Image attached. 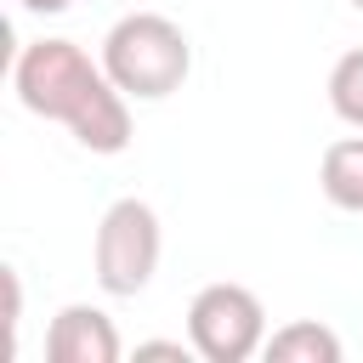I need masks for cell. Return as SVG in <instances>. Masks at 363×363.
Here are the masks:
<instances>
[{"instance_id": "obj_10", "label": "cell", "mask_w": 363, "mask_h": 363, "mask_svg": "<svg viewBox=\"0 0 363 363\" xmlns=\"http://www.w3.org/2000/svg\"><path fill=\"white\" fill-rule=\"evenodd\" d=\"M187 352H193V340H187V346H182V340H142V346H136V357H187Z\"/></svg>"}, {"instance_id": "obj_11", "label": "cell", "mask_w": 363, "mask_h": 363, "mask_svg": "<svg viewBox=\"0 0 363 363\" xmlns=\"http://www.w3.org/2000/svg\"><path fill=\"white\" fill-rule=\"evenodd\" d=\"M23 11H34V17H57V11H68L74 0H17Z\"/></svg>"}, {"instance_id": "obj_3", "label": "cell", "mask_w": 363, "mask_h": 363, "mask_svg": "<svg viewBox=\"0 0 363 363\" xmlns=\"http://www.w3.org/2000/svg\"><path fill=\"white\" fill-rule=\"evenodd\" d=\"M159 255H164V233H159L153 204L113 199L96 221V238H91V267H96L102 295H113V301L142 295L159 272Z\"/></svg>"}, {"instance_id": "obj_8", "label": "cell", "mask_w": 363, "mask_h": 363, "mask_svg": "<svg viewBox=\"0 0 363 363\" xmlns=\"http://www.w3.org/2000/svg\"><path fill=\"white\" fill-rule=\"evenodd\" d=\"M329 108H335L352 130H363V45H352V51L329 68Z\"/></svg>"}, {"instance_id": "obj_1", "label": "cell", "mask_w": 363, "mask_h": 363, "mask_svg": "<svg viewBox=\"0 0 363 363\" xmlns=\"http://www.w3.org/2000/svg\"><path fill=\"white\" fill-rule=\"evenodd\" d=\"M17 102L40 119L68 125V136L91 153H125L130 142V96L91 62L74 40H34L11 62Z\"/></svg>"}, {"instance_id": "obj_2", "label": "cell", "mask_w": 363, "mask_h": 363, "mask_svg": "<svg viewBox=\"0 0 363 363\" xmlns=\"http://www.w3.org/2000/svg\"><path fill=\"white\" fill-rule=\"evenodd\" d=\"M102 68L130 102H164L193 74V45L164 11H125L102 34Z\"/></svg>"}, {"instance_id": "obj_4", "label": "cell", "mask_w": 363, "mask_h": 363, "mask_svg": "<svg viewBox=\"0 0 363 363\" xmlns=\"http://www.w3.org/2000/svg\"><path fill=\"white\" fill-rule=\"evenodd\" d=\"M187 340L204 363H244L267 346V306L244 284H204L187 306Z\"/></svg>"}, {"instance_id": "obj_7", "label": "cell", "mask_w": 363, "mask_h": 363, "mask_svg": "<svg viewBox=\"0 0 363 363\" xmlns=\"http://www.w3.org/2000/svg\"><path fill=\"white\" fill-rule=\"evenodd\" d=\"M272 363H340V335L329 329V323H318V318H295V323H284V329H272L267 335V346H261Z\"/></svg>"}, {"instance_id": "obj_6", "label": "cell", "mask_w": 363, "mask_h": 363, "mask_svg": "<svg viewBox=\"0 0 363 363\" xmlns=\"http://www.w3.org/2000/svg\"><path fill=\"white\" fill-rule=\"evenodd\" d=\"M318 187L335 210H352L363 216V136H340L323 147V164H318Z\"/></svg>"}, {"instance_id": "obj_12", "label": "cell", "mask_w": 363, "mask_h": 363, "mask_svg": "<svg viewBox=\"0 0 363 363\" xmlns=\"http://www.w3.org/2000/svg\"><path fill=\"white\" fill-rule=\"evenodd\" d=\"M352 6H357V11H363V0H352Z\"/></svg>"}, {"instance_id": "obj_9", "label": "cell", "mask_w": 363, "mask_h": 363, "mask_svg": "<svg viewBox=\"0 0 363 363\" xmlns=\"http://www.w3.org/2000/svg\"><path fill=\"white\" fill-rule=\"evenodd\" d=\"M6 323H11V340H17V323H23V284H17V267H6Z\"/></svg>"}, {"instance_id": "obj_5", "label": "cell", "mask_w": 363, "mask_h": 363, "mask_svg": "<svg viewBox=\"0 0 363 363\" xmlns=\"http://www.w3.org/2000/svg\"><path fill=\"white\" fill-rule=\"evenodd\" d=\"M119 352H125V340H119L113 318L102 306H85V301L62 306L45 329V357L51 363H119Z\"/></svg>"}]
</instances>
